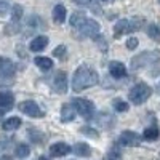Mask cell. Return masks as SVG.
<instances>
[{"label":"cell","instance_id":"9c48e42d","mask_svg":"<svg viewBox=\"0 0 160 160\" xmlns=\"http://www.w3.org/2000/svg\"><path fill=\"white\" fill-rule=\"evenodd\" d=\"M68 75H66L64 71H59L56 74V77L53 78V88H55L56 93H66L68 91V78H66Z\"/></svg>","mask_w":160,"mask_h":160},{"label":"cell","instance_id":"ffe728a7","mask_svg":"<svg viewBox=\"0 0 160 160\" xmlns=\"http://www.w3.org/2000/svg\"><path fill=\"white\" fill-rule=\"evenodd\" d=\"M158 135H160V131H158L157 127H149V128H146L144 133H142L144 139H148V141H154V139H157Z\"/></svg>","mask_w":160,"mask_h":160},{"label":"cell","instance_id":"5b68a950","mask_svg":"<svg viewBox=\"0 0 160 160\" xmlns=\"http://www.w3.org/2000/svg\"><path fill=\"white\" fill-rule=\"evenodd\" d=\"M72 106H74L75 112H78L83 118H91V117H93V112H95V106H93L88 99H83V98L72 99Z\"/></svg>","mask_w":160,"mask_h":160},{"label":"cell","instance_id":"2e32d148","mask_svg":"<svg viewBox=\"0 0 160 160\" xmlns=\"http://www.w3.org/2000/svg\"><path fill=\"white\" fill-rule=\"evenodd\" d=\"M53 19L58 24H62L66 21V7L64 5H56L53 8Z\"/></svg>","mask_w":160,"mask_h":160},{"label":"cell","instance_id":"8fae6325","mask_svg":"<svg viewBox=\"0 0 160 160\" xmlns=\"http://www.w3.org/2000/svg\"><path fill=\"white\" fill-rule=\"evenodd\" d=\"M15 104V95L11 91H0V108L2 111H8Z\"/></svg>","mask_w":160,"mask_h":160},{"label":"cell","instance_id":"d6a6232c","mask_svg":"<svg viewBox=\"0 0 160 160\" xmlns=\"http://www.w3.org/2000/svg\"><path fill=\"white\" fill-rule=\"evenodd\" d=\"M38 160H48L47 157H38Z\"/></svg>","mask_w":160,"mask_h":160},{"label":"cell","instance_id":"7a4b0ae2","mask_svg":"<svg viewBox=\"0 0 160 160\" xmlns=\"http://www.w3.org/2000/svg\"><path fill=\"white\" fill-rule=\"evenodd\" d=\"M160 61V53L155 50V51H144L141 55L135 56L131 59V68L133 69H141V68H146L149 64H155Z\"/></svg>","mask_w":160,"mask_h":160},{"label":"cell","instance_id":"6da1fadb","mask_svg":"<svg viewBox=\"0 0 160 160\" xmlns=\"http://www.w3.org/2000/svg\"><path fill=\"white\" fill-rule=\"evenodd\" d=\"M98 80L99 78H98L96 71H93L88 66H80L72 77V90L74 91H82L85 88L96 85Z\"/></svg>","mask_w":160,"mask_h":160},{"label":"cell","instance_id":"7402d4cb","mask_svg":"<svg viewBox=\"0 0 160 160\" xmlns=\"http://www.w3.org/2000/svg\"><path fill=\"white\" fill-rule=\"evenodd\" d=\"M148 34H149L151 38H154V40H160V28H158V26L151 24L149 28H148Z\"/></svg>","mask_w":160,"mask_h":160},{"label":"cell","instance_id":"ac0fdd59","mask_svg":"<svg viewBox=\"0 0 160 160\" xmlns=\"http://www.w3.org/2000/svg\"><path fill=\"white\" fill-rule=\"evenodd\" d=\"M34 62H35L42 71H48V69L53 68V61H51L50 58H45V56H37V58L34 59Z\"/></svg>","mask_w":160,"mask_h":160},{"label":"cell","instance_id":"8992f818","mask_svg":"<svg viewBox=\"0 0 160 160\" xmlns=\"http://www.w3.org/2000/svg\"><path fill=\"white\" fill-rule=\"evenodd\" d=\"M77 29H78L80 34L85 35V37H95V35H98V32H99V24H98L96 21H93V19L85 18L83 22L80 24Z\"/></svg>","mask_w":160,"mask_h":160},{"label":"cell","instance_id":"d6986e66","mask_svg":"<svg viewBox=\"0 0 160 160\" xmlns=\"http://www.w3.org/2000/svg\"><path fill=\"white\" fill-rule=\"evenodd\" d=\"M19 125H21V118H18V117H11V118H8V120H5V122H3V130L11 131V130L19 128Z\"/></svg>","mask_w":160,"mask_h":160},{"label":"cell","instance_id":"1f68e13d","mask_svg":"<svg viewBox=\"0 0 160 160\" xmlns=\"http://www.w3.org/2000/svg\"><path fill=\"white\" fill-rule=\"evenodd\" d=\"M3 118V111H0V120Z\"/></svg>","mask_w":160,"mask_h":160},{"label":"cell","instance_id":"277c9868","mask_svg":"<svg viewBox=\"0 0 160 160\" xmlns=\"http://www.w3.org/2000/svg\"><path fill=\"white\" fill-rule=\"evenodd\" d=\"M139 24H141V19H120L114 26V35L115 37H120V35H123V34L138 31L139 29Z\"/></svg>","mask_w":160,"mask_h":160},{"label":"cell","instance_id":"cb8c5ba5","mask_svg":"<svg viewBox=\"0 0 160 160\" xmlns=\"http://www.w3.org/2000/svg\"><path fill=\"white\" fill-rule=\"evenodd\" d=\"M31 154V149L28 148L26 144H19L18 148H16V155L19 157V158H24V157H28Z\"/></svg>","mask_w":160,"mask_h":160},{"label":"cell","instance_id":"f546056e","mask_svg":"<svg viewBox=\"0 0 160 160\" xmlns=\"http://www.w3.org/2000/svg\"><path fill=\"white\" fill-rule=\"evenodd\" d=\"M82 133H85V135H88V136H93V138H98V133L95 130H88V127H83Z\"/></svg>","mask_w":160,"mask_h":160},{"label":"cell","instance_id":"e0dca14e","mask_svg":"<svg viewBox=\"0 0 160 160\" xmlns=\"http://www.w3.org/2000/svg\"><path fill=\"white\" fill-rule=\"evenodd\" d=\"M74 152L80 157H88L91 155V149H90V146L87 142H77L74 146Z\"/></svg>","mask_w":160,"mask_h":160},{"label":"cell","instance_id":"484cf974","mask_svg":"<svg viewBox=\"0 0 160 160\" xmlns=\"http://www.w3.org/2000/svg\"><path fill=\"white\" fill-rule=\"evenodd\" d=\"M66 47L64 45H59V47H56L55 48V51H53V55H55L56 58H64V55H66Z\"/></svg>","mask_w":160,"mask_h":160},{"label":"cell","instance_id":"f1b7e54d","mask_svg":"<svg viewBox=\"0 0 160 160\" xmlns=\"http://www.w3.org/2000/svg\"><path fill=\"white\" fill-rule=\"evenodd\" d=\"M7 13H8V3L0 0V16H5Z\"/></svg>","mask_w":160,"mask_h":160},{"label":"cell","instance_id":"4316f807","mask_svg":"<svg viewBox=\"0 0 160 160\" xmlns=\"http://www.w3.org/2000/svg\"><path fill=\"white\" fill-rule=\"evenodd\" d=\"M136 47H138V38L131 37V38L127 40V48H128V50H135Z\"/></svg>","mask_w":160,"mask_h":160},{"label":"cell","instance_id":"83f0119b","mask_svg":"<svg viewBox=\"0 0 160 160\" xmlns=\"http://www.w3.org/2000/svg\"><path fill=\"white\" fill-rule=\"evenodd\" d=\"M106 160H122V155H120L117 151H111L108 154V157H106Z\"/></svg>","mask_w":160,"mask_h":160},{"label":"cell","instance_id":"44dd1931","mask_svg":"<svg viewBox=\"0 0 160 160\" xmlns=\"http://www.w3.org/2000/svg\"><path fill=\"white\" fill-rule=\"evenodd\" d=\"M83 19H85V15H83V13H80V11H77V13H74V15L71 16V26L74 29H77L78 26L83 22Z\"/></svg>","mask_w":160,"mask_h":160},{"label":"cell","instance_id":"5bb4252c","mask_svg":"<svg viewBox=\"0 0 160 160\" xmlns=\"http://www.w3.org/2000/svg\"><path fill=\"white\" fill-rule=\"evenodd\" d=\"M47 45H48V38L45 35H38L31 42L29 48H31V51H42Z\"/></svg>","mask_w":160,"mask_h":160},{"label":"cell","instance_id":"30bf717a","mask_svg":"<svg viewBox=\"0 0 160 160\" xmlns=\"http://www.w3.org/2000/svg\"><path fill=\"white\" fill-rule=\"evenodd\" d=\"M15 64H13L8 58L0 56V75L2 77H13L15 75Z\"/></svg>","mask_w":160,"mask_h":160},{"label":"cell","instance_id":"4dcf8cb0","mask_svg":"<svg viewBox=\"0 0 160 160\" xmlns=\"http://www.w3.org/2000/svg\"><path fill=\"white\" fill-rule=\"evenodd\" d=\"M0 160H13V158H11L10 155H3V157H2V158H0Z\"/></svg>","mask_w":160,"mask_h":160},{"label":"cell","instance_id":"52a82bcc","mask_svg":"<svg viewBox=\"0 0 160 160\" xmlns=\"http://www.w3.org/2000/svg\"><path fill=\"white\" fill-rule=\"evenodd\" d=\"M19 111L24 112L26 115H29V117H34V118H38V117H43V111L40 109V106L34 101H24L19 104Z\"/></svg>","mask_w":160,"mask_h":160},{"label":"cell","instance_id":"7c38bea8","mask_svg":"<svg viewBox=\"0 0 160 160\" xmlns=\"http://www.w3.org/2000/svg\"><path fill=\"white\" fill-rule=\"evenodd\" d=\"M72 148L69 144H66V142H56V144H53L51 148H50V152L55 155V157H62V155H68L71 154Z\"/></svg>","mask_w":160,"mask_h":160},{"label":"cell","instance_id":"4fadbf2b","mask_svg":"<svg viewBox=\"0 0 160 160\" xmlns=\"http://www.w3.org/2000/svg\"><path fill=\"white\" fill-rule=\"evenodd\" d=\"M109 72H111V75L115 77V78H122V77L127 75V68H125L122 62L112 61V62L109 64Z\"/></svg>","mask_w":160,"mask_h":160},{"label":"cell","instance_id":"836d02e7","mask_svg":"<svg viewBox=\"0 0 160 160\" xmlns=\"http://www.w3.org/2000/svg\"><path fill=\"white\" fill-rule=\"evenodd\" d=\"M158 2H160V0H158Z\"/></svg>","mask_w":160,"mask_h":160},{"label":"cell","instance_id":"ba28073f","mask_svg":"<svg viewBox=\"0 0 160 160\" xmlns=\"http://www.w3.org/2000/svg\"><path fill=\"white\" fill-rule=\"evenodd\" d=\"M118 142L127 148H133V146H139L141 142V136L135 131H123L122 135L118 136Z\"/></svg>","mask_w":160,"mask_h":160},{"label":"cell","instance_id":"3957f363","mask_svg":"<svg viewBox=\"0 0 160 160\" xmlns=\"http://www.w3.org/2000/svg\"><path fill=\"white\" fill-rule=\"evenodd\" d=\"M151 93H152V90H151V87L148 83H138V85H135L130 90L128 98H130L131 102H135V104H142L146 99L151 96Z\"/></svg>","mask_w":160,"mask_h":160},{"label":"cell","instance_id":"603a6c76","mask_svg":"<svg viewBox=\"0 0 160 160\" xmlns=\"http://www.w3.org/2000/svg\"><path fill=\"white\" fill-rule=\"evenodd\" d=\"M22 16V7L21 5H15L11 10V18H13V22H18Z\"/></svg>","mask_w":160,"mask_h":160},{"label":"cell","instance_id":"9a60e30c","mask_svg":"<svg viewBox=\"0 0 160 160\" xmlns=\"http://www.w3.org/2000/svg\"><path fill=\"white\" fill-rule=\"evenodd\" d=\"M75 117V109L72 104H64L61 108V120L62 122H71Z\"/></svg>","mask_w":160,"mask_h":160},{"label":"cell","instance_id":"d4e9b609","mask_svg":"<svg viewBox=\"0 0 160 160\" xmlns=\"http://www.w3.org/2000/svg\"><path fill=\"white\" fill-rule=\"evenodd\" d=\"M114 109L118 112H125V111H128V104L123 99H114Z\"/></svg>","mask_w":160,"mask_h":160}]
</instances>
